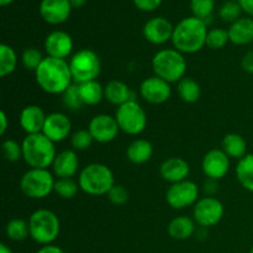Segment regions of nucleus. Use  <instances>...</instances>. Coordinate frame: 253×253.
<instances>
[{"label": "nucleus", "mask_w": 253, "mask_h": 253, "mask_svg": "<svg viewBox=\"0 0 253 253\" xmlns=\"http://www.w3.org/2000/svg\"><path fill=\"white\" fill-rule=\"evenodd\" d=\"M43 59L44 57L42 56V52L40 49L35 48V47H30V48H26L22 52V64L29 71H36Z\"/></svg>", "instance_id": "f704fd0d"}, {"label": "nucleus", "mask_w": 253, "mask_h": 253, "mask_svg": "<svg viewBox=\"0 0 253 253\" xmlns=\"http://www.w3.org/2000/svg\"><path fill=\"white\" fill-rule=\"evenodd\" d=\"M241 66L242 68H244V71L253 74V51L247 52V53L245 54L244 58H242Z\"/></svg>", "instance_id": "79ce46f5"}, {"label": "nucleus", "mask_w": 253, "mask_h": 253, "mask_svg": "<svg viewBox=\"0 0 253 253\" xmlns=\"http://www.w3.org/2000/svg\"><path fill=\"white\" fill-rule=\"evenodd\" d=\"M236 177L245 189L253 193V153H247L239 161L236 167Z\"/></svg>", "instance_id": "cd10ccee"}, {"label": "nucleus", "mask_w": 253, "mask_h": 253, "mask_svg": "<svg viewBox=\"0 0 253 253\" xmlns=\"http://www.w3.org/2000/svg\"><path fill=\"white\" fill-rule=\"evenodd\" d=\"M135 6L142 11H153L157 9L163 0H132Z\"/></svg>", "instance_id": "a19ab883"}, {"label": "nucleus", "mask_w": 253, "mask_h": 253, "mask_svg": "<svg viewBox=\"0 0 253 253\" xmlns=\"http://www.w3.org/2000/svg\"><path fill=\"white\" fill-rule=\"evenodd\" d=\"M35 77L40 88L48 94H63L72 85L71 67L66 59L44 57L35 71Z\"/></svg>", "instance_id": "f257e3e1"}, {"label": "nucleus", "mask_w": 253, "mask_h": 253, "mask_svg": "<svg viewBox=\"0 0 253 253\" xmlns=\"http://www.w3.org/2000/svg\"><path fill=\"white\" fill-rule=\"evenodd\" d=\"M47 115L39 105H29L20 114V125L27 135L42 132Z\"/></svg>", "instance_id": "aec40b11"}, {"label": "nucleus", "mask_w": 253, "mask_h": 253, "mask_svg": "<svg viewBox=\"0 0 253 253\" xmlns=\"http://www.w3.org/2000/svg\"><path fill=\"white\" fill-rule=\"evenodd\" d=\"M106 195L108 199L115 205H124L128 200V190L123 185L115 184Z\"/></svg>", "instance_id": "ea45409f"}, {"label": "nucleus", "mask_w": 253, "mask_h": 253, "mask_svg": "<svg viewBox=\"0 0 253 253\" xmlns=\"http://www.w3.org/2000/svg\"><path fill=\"white\" fill-rule=\"evenodd\" d=\"M69 67L76 84L96 81L101 71L100 58L93 49L89 48H83L74 53L69 61Z\"/></svg>", "instance_id": "0eeeda50"}, {"label": "nucleus", "mask_w": 253, "mask_h": 253, "mask_svg": "<svg viewBox=\"0 0 253 253\" xmlns=\"http://www.w3.org/2000/svg\"><path fill=\"white\" fill-rule=\"evenodd\" d=\"M63 103L64 105L72 110L81 109L84 105L82 101L81 94H79L78 84H72L68 89L63 93Z\"/></svg>", "instance_id": "e433bc0d"}, {"label": "nucleus", "mask_w": 253, "mask_h": 253, "mask_svg": "<svg viewBox=\"0 0 253 253\" xmlns=\"http://www.w3.org/2000/svg\"><path fill=\"white\" fill-rule=\"evenodd\" d=\"M160 173L163 179L172 183V184L183 182V180L187 179L190 173L189 163L180 157L168 158L161 165Z\"/></svg>", "instance_id": "6ab92c4d"}, {"label": "nucleus", "mask_w": 253, "mask_h": 253, "mask_svg": "<svg viewBox=\"0 0 253 253\" xmlns=\"http://www.w3.org/2000/svg\"><path fill=\"white\" fill-rule=\"evenodd\" d=\"M12 1H14V0H0V5H1V6H6V5L11 4Z\"/></svg>", "instance_id": "09e8293b"}, {"label": "nucleus", "mask_w": 253, "mask_h": 253, "mask_svg": "<svg viewBox=\"0 0 253 253\" xmlns=\"http://www.w3.org/2000/svg\"><path fill=\"white\" fill-rule=\"evenodd\" d=\"M72 11L69 0H42L40 14L42 19L51 25L63 24L68 20Z\"/></svg>", "instance_id": "f3484780"}, {"label": "nucleus", "mask_w": 253, "mask_h": 253, "mask_svg": "<svg viewBox=\"0 0 253 253\" xmlns=\"http://www.w3.org/2000/svg\"><path fill=\"white\" fill-rule=\"evenodd\" d=\"M178 94L185 103H197L200 98V85L194 79L184 77L178 82Z\"/></svg>", "instance_id": "c85d7f7f"}, {"label": "nucleus", "mask_w": 253, "mask_h": 253, "mask_svg": "<svg viewBox=\"0 0 253 253\" xmlns=\"http://www.w3.org/2000/svg\"><path fill=\"white\" fill-rule=\"evenodd\" d=\"M215 7V0H190V9L193 16L199 17L207 22L208 17L211 16Z\"/></svg>", "instance_id": "473e14b6"}, {"label": "nucleus", "mask_w": 253, "mask_h": 253, "mask_svg": "<svg viewBox=\"0 0 253 253\" xmlns=\"http://www.w3.org/2000/svg\"><path fill=\"white\" fill-rule=\"evenodd\" d=\"M115 119L120 130L127 135H140L147 125V116L145 110L136 100L127 101L119 106Z\"/></svg>", "instance_id": "1a4fd4ad"}, {"label": "nucleus", "mask_w": 253, "mask_h": 253, "mask_svg": "<svg viewBox=\"0 0 253 253\" xmlns=\"http://www.w3.org/2000/svg\"><path fill=\"white\" fill-rule=\"evenodd\" d=\"M104 95H105V99L109 103L118 106H121L123 104L127 103V101L135 100L132 98V93H131L130 88L120 81L109 82L105 88H104Z\"/></svg>", "instance_id": "5701e85b"}, {"label": "nucleus", "mask_w": 253, "mask_h": 253, "mask_svg": "<svg viewBox=\"0 0 253 253\" xmlns=\"http://www.w3.org/2000/svg\"><path fill=\"white\" fill-rule=\"evenodd\" d=\"M6 236L12 241H22L30 235L29 222L22 219H12L10 220L5 227Z\"/></svg>", "instance_id": "7c9ffc66"}, {"label": "nucleus", "mask_w": 253, "mask_h": 253, "mask_svg": "<svg viewBox=\"0 0 253 253\" xmlns=\"http://www.w3.org/2000/svg\"><path fill=\"white\" fill-rule=\"evenodd\" d=\"M222 151L230 158L240 161L247 155V142L239 133H227L222 140Z\"/></svg>", "instance_id": "393cba45"}, {"label": "nucleus", "mask_w": 253, "mask_h": 253, "mask_svg": "<svg viewBox=\"0 0 253 253\" xmlns=\"http://www.w3.org/2000/svg\"><path fill=\"white\" fill-rule=\"evenodd\" d=\"M152 155V143L147 140H142V138H138V140L131 142L126 151L127 160L133 165H143V163L148 162Z\"/></svg>", "instance_id": "b1692460"}, {"label": "nucleus", "mask_w": 253, "mask_h": 253, "mask_svg": "<svg viewBox=\"0 0 253 253\" xmlns=\"http://www.w3.org/2000/svg\"><path fill=\"white\" fill-rule=\"evenodd\" d=\"M69 1H71L72 7H76V9H78V7H82L85 5L86 0H69Z\"/></svg>", "instance_id": "49530a36"}, {"label": "nucleus", "mask_w": 253, "mask_h": 253, "mask_svg": "<svg viewBox=\"0 0 253 253\" xmlns=\"http://www.w3.org/2000/svg\"><path fill=\"white\" fill-rule=\"evenodd\" d=\"M208 24L195 16L185 17L174 26L172 42L182 53H195L207 44Z\"/></svg>", "instance_id": "f03ea898"}, {"label": "nucleus", "mask_w": 253, "mask_h": 253, "mask_svg": "<svg viewBox=\"0 0 253 253\" xmlns=\"http://www.w3.org/2000/svg\"><path fill=\"white\" fill-rule=\"evenodd\" d=\"M241 11L242 9L239 2L234 1V0H230V1H226L222 4V6L220 7L219 15L222 21L234 24L235 21H237L240 19Z\"/></svg>", "instance_id": "c9c22d12"}, {"label": "nucleus", "mask_w": 253, "mask_h": 253, "mask_svg": "<svg viewBox=\"0 0 253 253\" xmlns=\"http://www.w3.org/2000/svg\"><path fill=\"white\" fill-rule=\"evenodd\" d=\"M195 224L190 217L178 216L168 225V234L174 240H187L194 234Z\"/></svg>", "instance_id": "a878e982"}, {"label": "nucleus", "mask_w": 253, "mask_h": 253, "mask_svg": "<svg viewBox=\"0 0 253 253\" xmlns=\"http://www.w3.org/2000/svg\"><path fill=\"white\" fill-rule=\"evenodd\" d=\"M54 183L56 180L48 169L30 168L21 177L20 188L31 199H43L53 192Z\"/></svg>", "instance_id": "6e6552de"}, {"label": "nucleus", "mask_w": 253, "mask_h": 253, "mask_svg": "<svg viewBox=\"0 0 253 253\" xmlns=\"http://www.w3.org/2000/svg\"><path fill=\"white\" fill-rule=\"evenodd\" d=\"M93 141L94 138L90 135V132H89V130H79L76 133H73L71 143L74 150L84 151L90 147Z\"/></svg>", "instance_id": "58836bf2"}, {"label": "nucleus", "mask_w": 253, "mask_h": 253, "mask_svg": "<svg viewBox=\"0 0 253 253\" xmlns=\"http://www.w3.org/2000/svg\"><path fill=\"white\" fill-rule=\"evenodd\" d=\"M0 253H12V251L6 246V245L1 244L0 245Z\"/></svg>", "instance_id": "de8ad7c7"}, {"label": "nucleus", "mask_w": 253, "mask_h": 253, "mask_svg": "<svg viewBox=\"0 0 253 253\" xmlns=\"http://www.w3.org/2000/svg\"><path fill=\"white\" fill-rule=\"evenodd\" d=\"M30 236L41 245H51L58 237L61 222L53 211L47 209L36 210L29 220Z\"/></svg>", "instance_id": "423d86ee"}, {"label": "nucleus", "mask_w": 253, "mask_h": 253, "mask_svg": "<svg viewBox=\"0 0 253 253\" xmlns=\"http://www.w3.org/2000/svg\"><path fill=\"white\" fill-rule=\"evenodd\" d=\"M79 190V184L72 178H58L54 183V190L57 195L63 199H72L77 195Z\"/></svg>", "instance_id": "2f4dec72"}, {"label": "nucleus", "mask_w": 253, "mask_h": 253, "mask_svg": "<svg viewBox=\"0 0 253 253\" xmlns=\"http://www.w3.org/2000/svg\"><path fill=\"white\" fill-rule=\"evenodd\" d=\"M22 158L31 168L47 169L53 165L56 158V148L54 142L42 132L27 135L21 143Z\"/></svg>", "instance_id": "7ed1b4c3"}, {"label": "nucleus", "mask_w": 253, "mask_h": 253, "mask_svg": "<svg viewBox=\"0 0 253 253\" xmlns=\"http://www.w3.org/2000/svg\"><path fill=\"white\" fill-rule=\"evenodd\" d=\"M17 66V56L14 48L7 44H0V76L6 77L15 71Z\"/></svg>", "instance_id": "c756f323"}, {"label": "nucleus", "mask_w": 253, "mask_h": 253, "mask_svg": "<svg viewBox=\"0 0 253 253\" xmlns=\"http://www.w3.org/2000/svg\"><path fill=\"white\" fill-rule=\"evenodd\" d=\"M88 130L93 136L94 141L100 143H108L115 140L120 127L114 116L108 115V114H100L91 119Z\"/></svg>", "instance_id": "f8f14e48"}, {"label": "nucleus", "mask_w": 253, "mask_h": 253, "mask_svg": "<svg viewBox=\"0 0 253 253\" xmlns=\"http://www.w3.org/2000/svg\"><path fill=\"white\" fill-rule=\"evenodd\" d=\"M250 253H253V247H252V250H251V251H250Z\"/></svg>", "instance_id": "8fccbe9b"}, {"label": "nucleus", "mask_w": 253, "mask_h": 253, "mask_svg": "<svg viewBox=\"0 0 253 253\" xmlns=\"http://www.w3.org/2000/svg\"><path fill=\"white\" fill-rule=\"evenodd\" d=\"M79 94L84 105H96L105 98L104 88L99 82L90 81L85 83L78 84Z\"/></svg>", "instance_id": "bb28decb"}, {"label": "nucleus", "mask_w": 253, "mask_h": 253, "mask_svg": "<svg viewBox=\"0 0 253 253\" xmlns=\"http://www.w3.org/2000/svg\"><path fill=\"white\" fill-rule=\"evenodd\" d=\"M141 96L150 104H163L170 98L172 88L169 83L160 77H150L141 83Z\"/></svg>", "instance_id": "ddd939ff"}, {"label": "nucleus", "mask_w": 253, "mask_h": 253, "mask_svg": "<svg viewBox=\"0 0 253 253\" xmlns=\"http://www.w3.org/2000/svg\"><path fill=\"white\" fill-rule=\"evenodd\" d=\"M71 131L72 123L68 116L62 113H52L47 115L42 133L52 142H61L68 137Z\"/></svg>", "instance_id": "dca6fc26"}, {"label": "nucleus", "mask_w": 253, "mask_h": 253, "mask_svg": "<svg viewBox=\"0 0 253 253\" xmlns=\"http://www.w3.org/2000/svg\"><path fill=\"white\" fill-rule=\"evenodd\" d=\"M224 205L214 197H207L199 199L193 209V216L195 222L203 227H211L219 224L224 216Z\"/></svg>", "instance_id": "9d476101"}, {"label": "nucleus", "mask_w": 253, "mask_h": 253, "mask_svg": "<svg viewBox=\"0 0 253 253\" xmlns=\"http://www.w3.org/2000/svg\"><path fill=\"white\" fill-rule=\"evenodd\" d=\"M78 184L84 193L98 197L108 194L109 190L115 185V179L108 166L103 163H91L81 170Z\"/></svg>", "instance_id": "20e7f679"}, {"label": "nucleus", "mask_w": 253, "mask_h": 253, "mask_svg": "<svg viewBox=\"0 0 253 253\" xmlns=\"http://www.w3.org/2000/svg\"><path fill=\"white\" fill-rule=\"evenodd\" d=\"M2 155L9 162H17L22 157V146L14 140H5L1 146Z\"/></svg>", "instance_id": "4c0bfd02"}, {"label": "nucleus", "mask_w": 253, "mask_h": 253, "mask_svg": "<svg viewBox=\"0 0 253 253\" xmlns=\"http://www.w3.org/2000/svg\"><path fill=\"white\" fill-rule=\"evenodd\" d=\"M199 197V188L192 180H183L174 183L168 188L166 193V200L173 209H184V208L195 205Z\"/></svg>", "instance_id": "9b49d317"}, {"label": "nucleus", "mask_w": 253, "mask_h": 253, "mask_svg": "<svg viewBox=\"0 0 253 253\" xmlns=\"http://www.w3.org/2000/svg\"><path fill=\"white\" fill-rule=\"evenodd\" d=\"M237 2L241 6L242 11L253 17V0H237Z\"/></svg>", "instance_id": "37998d69"}, {"label": "nucleus", "mask_w": 253, "mask_h": 253, "mask_svg": "<svg viewBox=\"0 0 253 253\" xmlns=\"http://www.w3.org/2000/svg\"><path fill=\"white\" fill-rule=\"evenodd\" d=\"M230 41L229 31L224 29H211L208 32L207 46L211 49H220Z\"/></svg>", "instance_id": "72a5a7b5"}, {"label": "nucleus", "mask_w": 253, "mask_h": 253, "mask_svg": "<svg viewBox=\"0 0 253 253\" xmlns=\"http://www.w3.org/2000/svg\"><path fill=\"white\" fill-rule=\"evenodd\" d=\"M36 253H64L63 250L59 249L58 246H53V245H46L42 249H40Z\"/></svg>", "instance_id": "c03bdc74"}, {"label": "nucleus", "mask_w": 253, "mask_h": 253, "mask_svg": "<svg viewBox=\"0 0 253 253\" xmlns=\"http://www.w3.org/2000/svg\"><path fill=\"white\" fill-rule=\"evenodd\" d=\"M0 135H4L6 132V128H7V116L5 114V111H0Z\"/></svg>", "instance_id": "a18cd8bd"}, {"label": "nucleus", "mask_w": 253, "mask_h": 253, "mask_svg": "<svg viewBox=\"0 0 253 253\" xmlns=\"http://www.w3.org/2000/svg\"><path fill=\"white\" fill-rule=\"evenodd\" d=\"M78 156L73 150H64L57 153L52 165L54 174L58 178H72L78 172Z\"/></svg>", "instance_id": "412c9836"}, {"label": "nucleus", "mask_w": 253, "mask_h": 253, "mask_svg": "<svg viewBox=\"0 0 253 253\" xmlns=\"http://www.w3.org/2000/svg\"><path fill=\"white\" fill-rule=\"evenodd\" d=\"M173 31L172 22L162 16L152 17L143 26V36L153 44H163L172 40Z\"/></svg>", "instance_id": "2eb2a0df"}, {"label": "nucleus", "mask_w": 253, "mask_h": 253, "mask_svg": "<svg viewBox=\"0 0 253 253\" xmlns=\"http://www.w3.org/2000/svg\"><path fill=\"white\" fill-rule=\"evenodd\" d=\"M44 49L53 58L66 59L73 49V40L64 31H53L44 40Z\"/></svg>", "instance_id": "a211bd4d"}, {"label": "nucleus", "mask_w": 253, "mask_h": 253, "mask_svg": "<svg viewBox=\"0 0 253 253\" xmlns=\"http://www.w3.org/2000/svg\"><path fill=\"white\" fill-rule=\"evenodd\" d=\"M202 168L209 179H221L229 172L230 157L222 150H210L203 158Z\"/></svg>", "instance_id": "4468645a"}, {"label": "nucleus", "mask_w": 253, "mask_h": 253, "mask_svg": "<svg viewBox=\"0 0 253 253\" xmlns=\"http://www.w3.org/2000/svg\"><path fill=\"white\" fill-rule=\"evenodd\" d=\"M229 31L230 41L237 46L253 42V19L252 17H240L237 21L231 24Z\"/></svg>", "instance_id": "4be33fe9"}, {"label": "nucleus", "mask_w": 253, "mask_h": 253, "mask_svg": "<svg viewBox=\"0 0 253 253\" xmlns=\"http://www.w3.org/2000/svg\"><path fill=\"white\" fill-rule=\"evenodd\" d=\"M152 68L157 77L168 83H175L184 78L187 61L182 52L175 48L161 49L153 56Z\"/></svg>", "instance_id": "39448f33"}]
</instances>
